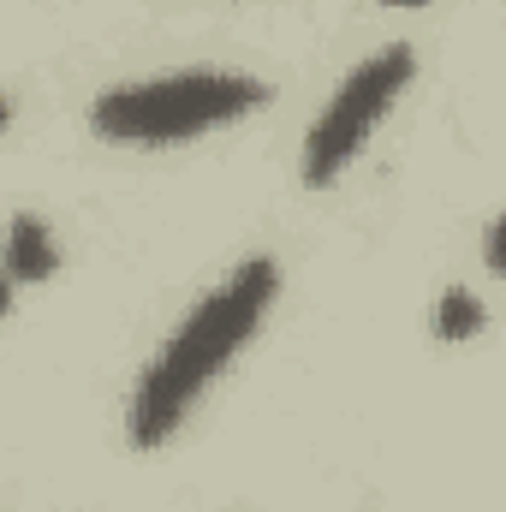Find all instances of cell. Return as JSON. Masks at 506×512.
Listing matches in <instances>:
<instances>
[{
  "mask_svg": "<svg viewBox=\"0 0 506 512\" xmlns=\"http://www.w3.org/2000/svg\"><path fill=\"white\" fill-rule=\"evenodd\" d=\"M483 328H489L483 298L465 292V286H447L441 304H435V340H441V346H465V340H477Z\"/></svg>",
  "mask_w": 506,
  "mask_h": 512,
  "instance_id": "cell-5",
  "label": "cell"
},
{
  "mask_svg": "<svg viewBox=\"0 0 506 512\" xmlns=\"http://www.w3.org/2000/svg\"><path fill=\"white\" fill-rule=\"evenodd\" d=\"M0 274L12 286H42L60 274V245L48 233L42 215H12L6 221V245H0Z\"/></svg>",
  "mask_w": 506,
  "mask_h": 512,
  "instance_id": "cell-4",
  "label": "cell"
},
{
  "mask_svg": "<svg viewBox=\"0 0 506 512\" xmlns=\"http://www.w3.org/2000/svg\"><path fill=\"white\" fill-rule=\"evenodd\" d=\"M6 120H12V108H6V102H0V126H6Z\"/></svg>",
  "mask_w": 506,
  "mask_h": 512,
  "instance_id": "cell-9",
  "label": "cell"
},
{
  "mask_svg": "<svg viewBox=\"0 0 506 512\" xmlns=\"http://www.w3.org/2000/svg\"><path fill=\"white\" fill-rule=\"evenodd\" d=\"M411 72H417V60H411L405 42H393V48L370 54L364 66H352V78L334 90V102L316 114V126L304 137V185H334L352 167V155L364 149V137L381 126V114L411 84Z\"/></svg>",
  "mask_w": 506,
  "mask_h": 512,
  "instance_id": "cell-3",
  "label": "cell"
},
{
  "mask_svg": "<svg viewBox=\"0 0 506 512\" xmlns=\"http://www.w3.org/2000/svg\"><path fill=\"white\" fill-rule=\"evenodd\" d=\"M483 262L501 268V227H495V221H489V233H483Z\"/></svg>",
  "mask_w": 506,
  "mask_h": 512,
  "instance_id": "cell-6",
  "label": "cell"
},
{
  "mask_svg": "<svg viewBox=\"0 0 506 512\" xmlns=\"http://www.w3.org/2000/svg\"><path fill=\"white\" fill-rule=\"evenodd\" d=\"M268 102V84L245 72H179V78H149V84H120L96 96L90 126L108 143H185L215 126L245 120Z\"/></svg>",
  "mask_w": 506,
  "mask_h": 512,
  "instance_id": "cell-2",
  "label": "cell"
},
{
  "mask_svg": "<svg viewBox=\"0 0 506 512\" xmlns=\"http://www.w3.org/2000/svg\"><path fill=\"white\" fill-rule=\"evenodd\" d=\"M381 6H393V12H417V6H429V0H381Z\"/></svg>",
  "mask_w": 506,
  "mask_h": 512,
  "instance_id": "cell-8",
  "label": "cell"
},
{
  "mask_svg": "<svg viewBox=\"0 0 506 512\" xmlns=\"http://www.w3.org/2000/svg\"><path fill=\"white\" fill-rule=\"evenodd\" d=\"M274 292H280V262L274 256H245L233 268V280L215 286L185 316V328L149 358V370L131 387V441L137 447L173 441V429L191 417V405L203 399V387L215 382L233 364V352L262 328Z\"/></svg>",
  "mask_w": 506,
  "mask_h": 512,
  "instance_id": "cell-1",
  "label": "cell"
},
{
  "mask_svg": "<svg viewBox=\"0 0 506 512\" xmlns=\"http://www.w3.org/2000/svg\"><path fill=\"white\" fill-rule=\"evenodd\" d=\"M6 310H12V280L0 274V316H6Z\"/></svg>",
  "mask_w": 506,
  "mask_h": 512,
  "instance_id": "cell-7",
  "label": "cell"
}]
</instances>
